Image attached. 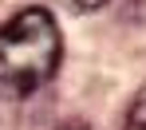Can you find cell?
<instances>
[{"instance_id":"277c9868","label":"cell","mask_w":146,"mask_h":130,"mask_svg":"<svg viewBox=\"0 0 146 130\" xmlns=\"http://www.w3.org/2000/svg\"><path fill=\"white\" fill-rule=\"evenodd\" d=\"M55 130H91V126H87V122H79V118H71V122H59Z\"/></svg>"},{"instance_id":"6da1fadb","label":"cell","mask_w":146,"mask_h":130,"mask_svg":"<svg viewBox=\"0 0 146 130\" xmlns=\"http://www.w3.org/2000/svg\"><path fill=\"white\" fill-rule=\"evenodd\" d=\"M63 59L59 24L48 8H24L0 28V99L40 91Z\"/></svg>"},{"instance_id":"3957f363","label":"cell","mask_w":146,"mask_h":130,"mask_svg":"<svg viewBox=\"0 0 146 130\" xmlns=\"http://www.w3.org/2000/svg\"><path fill=\"white\" fill-rule=\"evenodd\" d=\"M67 4H71L75 12H95V8H103L107 0H67Z\"/></svg>"},{"instance_id":"7a4b0ae2","label":"cell","mask_w":146,"mask_h":130,"mask_svg":"<svg viewBox=\"0 0 146 130\" xmlns=\"http://www.w3.org/2000/svg\"><path fill=\"white\" fill-rule=\"evenodd\" d=\"M122 130H146V95H138L126 110V126Z\"/></svg>"}]
</instances>
